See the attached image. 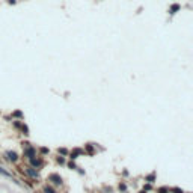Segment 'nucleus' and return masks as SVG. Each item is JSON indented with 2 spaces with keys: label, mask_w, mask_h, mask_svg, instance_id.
Returning <instances> with one entry per match:
<instances>
[{
  "label": "nucleus",
  "mask_w": 193,
  "mask_h": 193,
  "mask_svg": "<svg viewBox=\"0 0 193 193\" xmlns=\"http://www.w3.org/2000/svg\"><path fill=\"white\" fill-rule=\"evenodd\" d=\"M8 157H9L11 161H17V160H18V155H17V153H14V151H9V153H8Z\"/></svg>",
  "instance_id": "4"
},
{
  "label": "nucleus",
  "mask_w": 193,
  "mask_h": 193,
  "mask_svg": "<svg viewBox=\"0 0 193 193\" xmlns=\"http://www.w3.org/2000/svg\"><path fill=\"white\" fill-rule=\"evenodd\" d=\"M44 193H56V192H54V190H53L51 187H48V186H47V187L44 189Z\"/></svg>",
  "instance_id": "8"
},
{
  "label": "nucleus",
  "mask_w": 193,
  "mask_h": 193,
  "mask_svg": "<svg viewBox=\"0 0 193 193\" xmlns=\"http://www.w3.org/2000/svg\"><path fill=\"white\" fill-rule=\"evenodd\" d=\"M158 192H160V193H166V192H167V189H166V187H161Z\"/></svg>",
  "instance_id": "12"
},
{
  "label": "nucleus",
  "mask_w": 193,
  "mask_h": 193,
  "mask_svg": "<svg viewBox=\"0 0 193 193\" xmlns=\"http://www.w3.org/2000/svg\"><path fill=\"white\" fill-rule=\"evenodd\" d=\"M140 193H145V192H140Z\"/></svg>",
  "instance_id": "15"
},
{
  "label": "nucleus",
  "mask_w": 193,
  "mask_h": 193,
  "mask_svg": "<svg viewBox=\"0 0 193 193\" xmlns=\"http://www.w3.org/2000/svg\"><path fill=\"white\" fill-rule=\"evenodd\" d=\"M48 181H53L54 184H60V183H62V178H60L57 174H51V175L48 177Z\"/></svg>",
  "instance_id": "2"
},
{
  "label": "nucleus",
  "mask_w": 193,
  "mask_h": 193,
  "mask_svg": "<svg viewBox=\"0 0 193 193\" xmlns=\"http://www.w3.org/2000/svg\"><path fill=\"white\" fill-rule=\"evenodd\" d=\"M146 181L153 183V181H154V175H150V177H146Z\"/></svg>",
  "instance_id": "9"
},
{
  "label": "nucleus",
  "mask_w": 193,
  "mask_h": 193,
  "mask_svg": "<svg viewBox=\"0 0 193 193\" xmlns=\"http://www.w3.org/2000/svg\"><path fill=\"white\" fill-rule=\"evenodd\" d=\"M41 153H44V154H45V153H48V150H47V148H41Z\"/></svg>",
  "instance_id": "13"
},
{
  "label": "nucleus",
  "mask_w": 193,
  "mask_h": 193,
  "mask_svg": "<svg viewBox=\"0 0 193 193\" xmlns=\"http://www.w3.org/2000/svg\"><path fill=\"white\" fill-rule=\"evenodd\" d=\"M27 174H29L30 177H33V178H38V172L33 171V167H29V169H27Z\"/></svg>",
  "instance_id": "5"
},
{
  "label": "nucleus",
  "mask_w": 193,
  "mask_h": 193,
  "mask_svg": "<svg viewBox=\"0 0 193 193\" xmlns=\"http://www.w3.org/2000/svg\"><path fill=\"white\" fill-rule=\"evenodd\" d=\"M30 163H32V166L33 167H39V166H42V160L41 158H30Z\"/></svg>",
  "instance_id": "3"
},
{
  "label": "nucleus",
  "mask_w": 193,
  "mask_h": 193,
  "mask_svg": "<svg viewBox=\"0 0 193 193\" xmlns=\"http://www.w3.org/2000/svg\"><path fill=\"white\" fill-rule=\"evenodd\" d=\"M36 154V150L35 148H32V146H29V143H26V150H24V155L27 157V158H33Z\"/></svg>",
  "instance_id": "1"
},
{
  "label": "nucleus",
  "mask_w": 193,
  "mask_h": 193,
  "mask_svg": "<svg viewBox=\"0 0 193 193\" xmlns=\"http://www.w3.org/2000/svg\"><path fill=\"white\" fill-rule=\"evenodd\" d=\"M86 150H88V153H91V154H92V153H94V150H92V146H89V145H88V146H86Z\"/></svg>",
  "instance_id": "11"
},
{
  "label": "nucleus",
  "mask_w": 193,
  "mask_h": 193,
  "mask_svg": "<svg viewBox=\"0 0 193 193\" xmlns=\"http://www.w3.org/2000/svg\"><path fill=\"white\" fill-rule=\"evenodd\" d=\"M78 154H81V150H74V153H71V158H76Z\"/></svg>",
  "instance_id": "7"
},
{
  "label": "nucleus",
  "mask_w": 193,
  "mask_h": 193,
  "mask_svg": "<svg viewBox=\"0 0 193 193\" xmlns=\"http://www.w3.org/2000/svg\"><path fill=\"white\" fill-rule=\"evenodd\" d=\"M59 153H60V154H68V151H67L65 148H62V150L59 148Z\"/></svg>",
  "instance_id": "10"
},
{
  "label": "nucleus",
  "mask_w": 193,
  "mask_h": 193,
  "mask_svg": "<svg viewBox=\"0 0 193 193\" xmlns=\"http://www.w3.org/2000/svg\"><path fill=\"white\" fill-rule=\"evenodd\" d=\"M174 192L175 193H183V190H180V189H174Z\"/></svg>",
  "instance_id": "14"
},
{
  "label": "nucleus",
  "mask_w": 193,
  "mask_h": 193,
  "mask_svg": "<svg viewBox=\"0 0 193 193\" xmlns=\"http://www.w3.org/2000/svg\"><path fill=\"white\" fill-rule=\"evenodd\" d=\"M180 8H181L180 5H172V6H171V11H169V12H171V14H175V12H177V11L180 9Z\"/></svg>",
  "instance_id": "6"
}]
</instances>
